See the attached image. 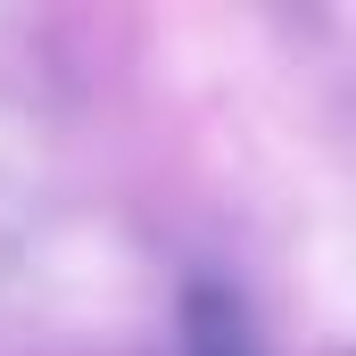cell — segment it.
<instances>
[{
    "label": "cell",
    "mask_w": 356,
    "mask_h": 356,
    "mask_svg": "<svg viewBox=\"0 0 356 356\" xmlns=\"http://www.w3.org/2000/svg\"><path fill=\"white\" fill-rule=\"evenodd\" d=\"M191 356H249V323H241L232 298L191 290Z\"/></svg>",
    "instance_id": "1"
}]
</instances>
